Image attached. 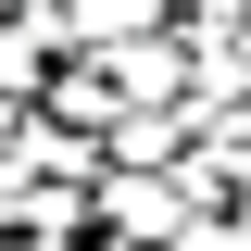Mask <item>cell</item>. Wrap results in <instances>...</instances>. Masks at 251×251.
Masks as SVG:
<instances>
[{
	"instance_id": "1",
	"label": "cell",
	"mask_w": 251,
	"mask_h": 251,
	"mask_svg": "<svg viewBox=\"0 0 251 251\" xmlns=\"http://www.w3.org/2000/svg\"><path fill=\"white\" fill-rule=\"evenodd\" d=\"M201 214L188 201V176L176 163H113L100 176V239H138V251H176V226Z\"/></svg>"
},
{
	"instance_id": "2",
	"label": "cell",
	"mask_w": 251,
	"mask_h": 251,
	"mask_svg": "<svg viewBox=\"0 0 251 251\" xmlns=\"http://www.w3.org/2000/svg\"><path fill=\"white\" fill-rule=\"evenodd\" d=\"M239 38H251V13H239Z\"/></svg>"
}]
</instances>
